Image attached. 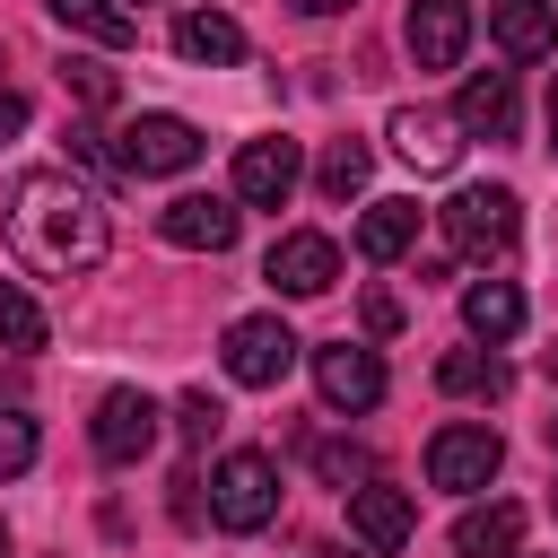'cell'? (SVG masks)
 Masks as SVG:
<instances>
[{"instance_id": "1", "label": "cell", "mask_w": 558, "mask_h": 558, "mask_svg": "<svg viewBox=\"0 0 558 558\" xmlns=\"http://www.w3.org/2000/svg\"><path fill=\"white\" fill-rule=\"evenodd\" d=\"M0 227H9V253H17L35 279H78V270H96L105 244H113L96 183H78L70 166H26V174L9 183Z\"/></svg>"}, {"instance_id": "2", "label": "cell", "mask_w": 558, "mask_h": 558, "mask_svg": "<svg viewBox=\"0 0 558 558\" xmlns=\"http://www.w3.org/2000/svg\"><path fill=\"white\" fill-rule=\"evenodd\" d=\"M436 218H445V244H453L462 262H506L514 235H523V201H514L506 183H462Z\"/></svg>"}, {"instance_id": "3", "label": "cell", "mask_w": 558, "mask_h": 558, "mask_svg": "<svg viewBox=\"0 0 558 558\" xmlns=\"http://www.w3.org/2000/svg\"><path fill=\"white\" fill-rule=\"evenodd\" d=\"M270 514H279V462L253 453V445L227 453V462L209 471V523H218V532H262Z\"/></svg>"}, {"instance_id": "4", "label": "cell", "mask_w": 558, "mask_h": 558, "mask_svg": "<svg viewBox=\"0 0 558 558\" xmlns=\"http://www.w3.org/2000/svg\"><path fill=\"white\" fill-rule=\"evenodd\" d=\"M296 349H305V340H296L279 314H235V323H227V349H218V366H227V384H244V392H270V384H288Z\"/></svg>"}, {"instance_id": "5", "label": "cell", "mask_w": 558, "mask_h": 558, "mask_svg": "<svg viewBox=\"0 0 558 558\" xmlns=\"http://www.w3.org/2000/svg\"><path fill=\"white\" fill-rule=\"evenodd\" d=\"M201 157V131L183 122V113H131L122 131H113V174H183Z\"/></svg>"}, {"instance_id": "6", "label": "cell", "mask_w": 558, "mask_h": 558, "mask_svg": "<svg viewBox=\"0 0 558 558\" xmlns=\"http://www.w3.org/2000/svg\"><path fill=\"white\" fill-rule=\"evenodd\" d=\"M497 471H506V445H497V427H471V418H453V427H436V436H427V488L480 497Z\"/></svg>"}, {"instance_id": "7", "label": "cell", "mask_w": 558, "mask_h": 558, "mask_svg": "<svg viewBox=\"0 0 558 558\" xmlns=\"http://www.w3.org/2000/svg\"><path fill=\"white\" fill-rule=\"evenodd\" d=\"M262 279H270L279 296H331V288H340V244H331L323 227H288V235L262 253Z\"/></svg>"}, {"instance_id": "8", "label": "cell", "mask_w": 558, "mask_h": 558, "mask_svg": "<svg viewBox=\"0 0 558 558\" xmlns=\"http://www.w3.org/2000/svg\"><path fill=\"white\" fill-rule=\"evenodd\" d=\"M296 183H305V157H296L288 131H262V140L235 148V209H279Z\"/></svg>"}, {"instance_id": "9", "label": "cell", "mask_w": 558, "mask_h": 558, "mask_svg": "<svg viewBox=\"0 0 558 558\" xmlns=\"http://www.w3.org/2000/svg\"><path fill=\"white\" fill-rule=\"evenodd\" d=\"M235 227H244L235 192H174V201L157 209V235H166L174 253H227Z\"/></svg>"}, {"instance_id": "10", "label": "cell", "mask_w": 558, "mask_h": 558, "mask_svg": "<svg viewBox=\"0 0 558 558\" xmlns=\"http://www.w3.org/2000/svg\"><path fill=\"white\" fill-rule=\"evenodd\" d=\"M314 392H323V410H375L384 401V357L366 349V340H331V349H314Z\"/></svg>"}, {"instance_id": "11", "label": "cell", "mask_w": 558, "mask_h": 558, "mask_svg": "<svg viewBox=\"0 0 558 558\" xmlns=\"http://www.w3.org/2000/svg\"><path fill=\"white\" fill-rule=\"evenodd\" d=\"M87 445H96V462H140L157 445V401L140 384H113L96 401V418H87Z\"/></svg>"}, {"instance_id": "12", "label": "cell", "mask_w": 558, "mask_h": 558, "mask_svg": "<svg viewBox=\"0 0 558 558\" xmlns=\"http://www.w3.org/2000/svg\"><path fill=\"white\" fill-rule=\"evenodd\" d=\"M384 140H392V157H401V166H418V174H445V166L462 157V122H453V113H436V105H392Z\"/></svg>"}, {"instance_id": "13", "label": "cell", "mask_w": 558, "mask_h": 558, "mask_svg": "<svg viewBox=\"0 0 558 558\" xmlns=\"http://www.w3.org/2000/svg\"><path fill=\"white\" fill-rule=\"evenodd\" d=\"M410 532H418V506H410V488H384V480L349 488V541H357V549L392 558V549H410Z\"/></svg>"}, {"instance_id": "14", "label": "cell", "mask_w": 558, "mask_h": 558, "mask_svg": "<svg viewBox=\"0 0 558 558\" xmlns=\"http://www.w3.org/2000/svg\"><path fill=\"white\" fill-rule=\"evenodd\" d=\"M401 44H410L418 70H453V61L471 52V0H410Z\"/></svg>"}, {"instance_id": "15", "label": "cell", "mask_w": 558, "mask_h": 558, "mask_svg": "<svg viewBox=\"0 0 558 558\" xmlns=\"http://www.w3.org/2000/svg\"><path fill=\"white\" fill-rule=\"evenodd\" d=\"M488 35L506 61H549L558 52V0H488Z\"/></svg>"}, {"instance_id": "16", "label": "cell", "mask_w": 558, "mask_h": 558, "mask_svg": "<svg viewBox=\"0 0 558 558\" xmlns=\"http://www.w3.org/2000/svg\"><path fill=\"white\" fill-rule=\"evenodd\" d=\"M514 78L506 70H471L462 78V96H453V122H462V140H514Z\"/></svg>"}, {"instance_id": "17", "label": "cell", "mask_w": 558, "mask_h": 558, "mask_svg": "<svg viewBox=\"0 0 558 558\" xmlns=\"http://www.w3.org/2000/svg\"><path fill=\"white\" fill-rule=\"evenodd\" d=\"M174 52H183L192 70H235V61H244V26H235L227 9H183V17H174Z\"/></svg>"}, {"instance_id": "18", "label": "cell", "mask_w": 558, "mask_h": 558, "mask_svg": "<svg viewBox=\"0 0 558 558\" xmlns=\"http://www.w3.org/2000/svg\"><path fill=\"white\" fill-rule=\"evenodd\" d=\"M514 549H523V506H506V497H488L453 523V558H514Z\"/></svg>"}, {"instance_id": "19", "label": "cell", "mask_w": 558, "mask_h": 558, "mask_svg": "<svg viewBox=\"0 0 558 558\" xmlns=\"http://www.w3.org/2000/svg\"><path fill=\"white\" fill-rule=\"evenodd\" d=\"M462 323H471V340H488V349L514 340V331H523V288H514V279H471V288H462Z\"/></svg>"}, {"instance_id": "20", "label": "cell", "mask_w": 558, "mask_h": 558, "mask_svg": "<svg viewBox=\"0 0 558 558\" xmlns=\"http://www.w3.org/2000/svg\"><path fill=\"white\" fill-rule=\"evenodd\" d=\"M410 244H418V201H366L357 253H366V262H401Z\"/></svg>"}, {"instance_id": "21", "label": "cell", "mask_w": 558, "mask_h": 558, "mask_svg": "<svg viewBox=\"0 0 558 558\" xmlns=\"http://www.w3.org/2000/svg\"><path fill=\"white\" fill-rule=\"evenodd\" d=\"M436 384H445L453 401H497L514 375H506L497 349H445V357H436Z\"/></svg>"}, {"instance_id": "22", "label": "cell", "mask_w": 558, "mask_h": 558, "mask_svg": "<svg viewBox=\"0 0 558 558\" xmlns=\"http://www.w3.org/2000/svg\"><path fill=\"white\" fill-rule=\"evenodd\" d=\"M44 9H52V17L70 26V35H87L96 52H122V44L140 35V17H131L122 0H44Z\"/></svg>"}, {"instance_id": "23", "label": "cell", "mask_w": 558, "mask_h": 558, "mask_svg": "<svg viewBox=\"0 0 558 558\" xmlns=\"http://www.w3.org/2000/svg\"><path fill=\"white\" fill-rule=\"evenodd\" d=\"M366 174H375V148H366V140H331L323 166H314V192H323V201H357Z\"/></svg>"}, {"instance_id": "24", "label": "cell", "mask_w": 558, "mask_h": 558, "mask_svg": "<svg viewBox=\"0 0 558 558\" xmlns=\"http://www.w3.org/2000/svg\"><path fill=\"white\" fill-rule=\"evenodd\" d=\"M52 331H44V305L17 288V279H0V349H17V357H35Z\"/></svg>"}, {"instance_id": "25", "label": "cell", "mask_w": 558, "mask_h": 558, "mask_svg": "<svg viewBox=\"0 0 558 558\" xmlns=\"http://www.w3.org/2000/svg\"><path fill=\"white\" fill-rule=\"evenodd\" d=\"M61 87H70L87 113H105V105H113V70H105V61H78V52H70V61H61Z\"/></svg>"}, {"instance_id": "26", "label": "cell", "mask_w": 558, "mask_h": 558, "mask_svg": "<svg viewBox=\"0 0 558 558\" xmlns=\"http://www.w3.org/2000/svg\"><path fill=\"white\" fill-rule=\"evenodd\" d=\"M35 462V418L26 410H0V480H17Z\"/></svg>"}, {"instance_id": "27", "label": "cell", "mask_w": 558, "mask_h": 558, "mask_svg": "<svg viewBox=\"0 0 558 558\" xmlns=\"http://www.w3.org/2000/svg\"><path fill=\"white\" fill-rule=\"evenodd\" d=\"M357 323H366V340H392V331L410 323V305H401L392 288H366V296H357Z\"/></svg>"}, {"instance_id": "28", "label": "cell", "mask_w": 558, "mask_h": 558, "mask_svg": "<svg viewBox=\"0 0 558 558\" xmlns=\"http://www.w3.org/2000/svg\"><path fill=\"white\" fill-rule=\"evenodd\" d=\"M314 462H323V480H331V488H349V480L366 488V480H375V453H366V445H323Z\"/></svg>"}, {"instance_id": "29", "label": "cell", "mask_w": 558, "mask_h": 558, "mask_svg": "<svg viewBox=\"0 0 558 558\" xmlns=\"http://www.w3.org/2000/svg\"><path fill=\"white\" fill-rule=\"evenodd\" d=\"M174 418H183V436H192V445H209V436L227 427V410H218L209 392H183V410H174Z\"/></svg>"}, {"instance_id": "30", "label": "cell", "mask_w": 558, "mask_h": 558, "mask_svg": "<svg viewBox=\"0 0 558 558\" xmlns=\"http://www.w3.org/2000/svg\"><path fill=\"white\" fill-rule=\"evenodd\" d=\"M17 131H26V96H17V87H0V140H17Z\"/></svg>"}, {"instance_id": "31", "label": "cell", "mask_w": 558, "mask_h": 558, "mask_svg": "<svg viewBox=\"0 0 558 558\" xmlns=\"http://www.w3.org/2000/svg\"><path fill=\"white\" fill-rule=\"evenodd\" d=\"M305 17H340V9H357V0H296Z\"/></svg>"}, {"instance_id": "32", "label": "cell", "mask_w": 558, "mask_h": 558, "mask_svg": "<svg viewBox=\"0 0 558 558\" xmlns=\"http://www.w3.org/2000/svg\"><path fill=\"white\" fill-rule=\"evenodd\" d=\"M549 148H558V70H549Z\"/></svg>"}, {"instance_id": "33", "label": "cell", "mask_w": 558, "mask_h": 558, "mask_svg": "<svg viewBox=\"0 0 558 558\" xmlns=\"http://www.w3.org/2000/svg\"><path fill=\"white\" fill-rule=\"evenodd\" d=\"M541 375H549V384H558V340H549V349H541Z\"/></svg>"}, {"instance_id": "34", "label": "cell", "mask_w": 558, "mask_h": 558, "mask_svg": "<svg viewBox=\"0 0 558 558\" xmlns=\"http://www.w3.org/2000/svg\"><path fill=\"white\" fill-rule=\"evenodd\" d=\"M549 453H558V418H549Z\"/></svg>"}, {"instance_id": "35", "label": "cell", "mask_w": 558, "mask_h": 558, "mask_svg": "<svg viewBox=\"0 0 558 558\" xmlns=\"http://www.w3.org/2000/svg\"><path fill=\"white\" fill-rule=\"evenodd\" d=\"M0 558H9V523H0Z\"/></svg>"}]
</instances>
